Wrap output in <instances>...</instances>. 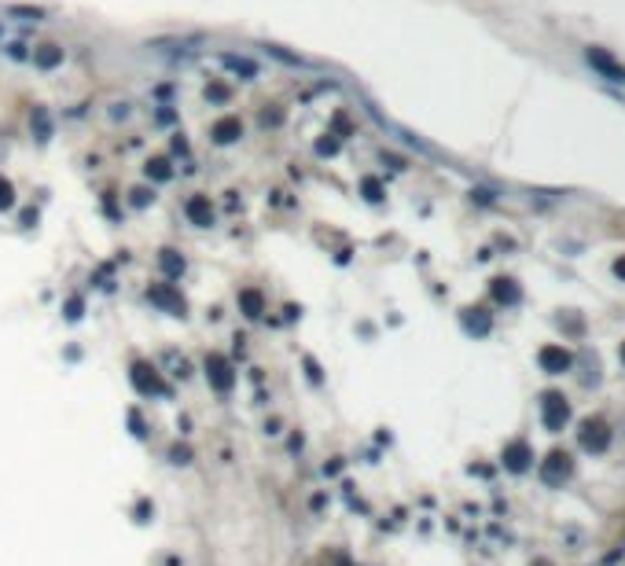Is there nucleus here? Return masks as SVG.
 <instances>
[{
    "instance_id": "obj_36",
    "label": "nucleus",
    "mask_w": 625,
    "mask_h": 566,
    "mask_svg": "<svg viewBox=\"0 0 625 566\" xmlns=\"http://www.w3.org/2000/svg\"><path fill=\"white\" fill-rule=\"evenodd\" d=\"M533 566H552V563H544V559H537V563H533Z\"/></svg>"
},
{
    "instance_id": "obj_16",
    "label": "nucleus",
    "mask_w": 625,
    "mask_h": 566,
    "mask_svg": "<svg viewBox=\"0 0 625 566\" xmlns=\"http://www.w3.org/2000/svg\"><path fill=\"white\" fill-rule=\"evenodd\" d=\"M464 328L471 331L475 339H482V334H489L493 320H489V313H482V309H467V313H464Z\"/></svg>"
},
{
    "instance_id": "obj_23",
    "label": "nucleus",
    "mask_w": 625,
    "mask_h": 566,
    "mask_svg": "<svg viewBox=\"0 0 625 566\" xmlns=\"http://www.w3.org/2000/svg\"><path fill=\"white\" fill-rule=\"evenodd\" d=\"M361 188H364V199H368V202H383V195H386L383 184H379L375 177H364V180H361Z\"/></svg>"
},
{
    "instance_id": "obj_15",
    "label": "nucleus",
    "mask_w": 625,
    "mask_h": 566,
    "mask_svg": "<svg viewBox=\"0 0 625 566\" xmlns=\"http://www.w3.org/2000/svg\"><path fill=\"white\" fill-rule=\"evenodd\" d=\"M4 15H8V19H22V22H45L48 11L37 8V4H8Z\"/></svg>"
},
{
    "instance_id": "obj_3",
    "label": "nucleus",
    "mask_w": 625,
    "mask_h": 566,
    "mask_svg": "<svg viewBox=\"0 0 625 566\" xmlns=\"http://www.w3.org/2000/svg\"><path fill=\"white\" fill-rule=\"evenodd\" d=\"M243 133H246V125H243L239 114H221V118L210 125V140H214V144H221V147L239 144Z\"/></svg>"
},
{
    "instance_id": "obj_30",
    "label": "nucleus",
    "mask_w": 625,
    "mask_h": 566,
    "mask_svg": "<svg viewBox=\"0 0 625 566\" xmlns=\"http://www.w3.org/2000/svg\"><path fill=\"white\" fill-rule=\"evenodd\" d=\"M129 114H133V111H129V103H114V107H111V118H114V122H118V118L125 122Z\"/></svg>"
},
{
    "instance_id": "obj_34",
    "label": "nucleus",
    "mask_w": 625,
    "mask_h": 566,
    "mask_svg": "<svg viewBox=\"0 0 625 566\" xmlns=\"http://www.w3.org/2000/svg\"><path fill=\"white\" fill-rule=\"evenodd\" d=\"M155 96H159V99H169V96H173V85H159V88H155Z\"/></svg>"
},
{
    "instance_id": "obj_19",
    "label": "nucleus",
    "mask_w": 625,
    "mask_h": 566,
    "mask_svg": "<svg viewBox=\"0 0 625 566\" xmlns=\"http://www.w3.org/2000/svg\"><path fill=\"white\" fill-rule=\"evenodd\" d=\"M354 129H357V125H354V118H349L346 111H335V114H331V129H328V133H335L338 140L354 136Z\"/></svg>"
},
{
    "instance_id": "obj_6",
    "label": "nucleus",
    "mask_w": 625,
    "mask_h": 566,
    "mask_svg": "<svg viewBox=\"0 0 625 566\" xmlns=\"http://www.w3.org/2000/svg\"><path fill=\"white\" fill-rule=\"evenodd\" d=\"M585 59L592 63V70L596 74H603L607 81H615V85H625V67L615 59V56H607L603 48H585Z\"/></svg>"
},
{
    "instance_id": "obj_18",
    "label": "nucleus",
    "mask_w": 625,
    "mask_h": 566,
    "mask_svg": "<svg viewBox=\"0 0 625 566\" xmlns=\"http://www.w3.org/2000/svg\"><path fill=\"white\" fill-rule=\"evenodd\" d=\"M0 56L11 63H30V45L26 41H0Z\"/></svg>"
},
{
    "instance_id": "obj_37",
    "label": "nucleus",
    "mask_w": 625,
    "mask_h": 566,
    "mask_svg": "<svg viewBox=\"0 0 625 566\" xmlns=\"http://www.w3.org/2000/svg\"><path fill=\"white\" fill-rule=\"evenodd\" d=\"M0 41H4V22H0Z\"/></svg>"
},
{
    "instance_id": "obj_5",
    "label": "nucleus",
    "mask_w": 625,
    "mask_h": 566,
    "mask_svg": "<svg viewBox=\"0 0 625 566\" xmlns=\"http://www.w3.org/2000/svg\"><path fill=\"white\" fill-rule=\"evenodd\" d=\"M63 59H67V48L56 45V41H45V45L30 48V63H33V70H41V74L59 70V67H63Z\"/></svg>"
},
{
    "instance_id": "obj_31",
    "label": "nucleus",
    "mask_w": 625,
    "mask_h": 566,
    "mask_svg": "<svg viewBox=\"0 0 625 566\" xmlns=\"http://www.w3.org/2000/svg\"><path fill=\"white\" fill-rule=\"evenodd\" d=\"M148 199H155V191H148V188H136V191H133V202H136V206H148Z\"/></svg>"
},
{
    "instance_id": "obj_12",
    "label": "nucleus",
    "mask_w": 625,
    "mask_h": 566,
    "mask_svg": "<svg viewBox=\"0 0 625 566\" xmlns=\"http://www.w3.org/2000/svg\"><path fill=\"white\" fill-rule=\"evenodd\" d=\"M262 48H265V56H272L276 63H283V67H298V70H312V67H317L312 59L298 56V51H287V48H280V45H262Z\"/></svg>"
},
{
    "instance_id": "obj_7",
    "label": "nucleus",
    "mask_w": 625,
    "mask_h": 566,
    "mask_svg": "<svg viewBox=\"0 0 625 566\" xmlns=\"http://www.w3.org/2000/svg\"><path fill=\"white\" fill-rule=\"evenodd\" d=\"M217 63H221V67H225L232 77H239V81H254V77L262 74V70H258V63H254L251 56H239V51H221Z\"/></svg>"
},
{
    "instance_id": "obj_28",
    "label": "nucleus",
    "mask_w": 625,
    "mask_h": 566,
    "mask_svg": "<svg viewBox=\"0 0 625 566\" xmlns=\"http://www.w3.org/2000/svg\"><path fill=\"white\" fill-rule=\"evenodd\" d=\"M155 122H159V125H173V122H177V111L169 107V103H162V107L155 111Z\"/></svg>"
},
{
    "instance_id": "obj_10",
    "label": "nucleus",
    "mask_w": 625,
    "mask_h": 566,
    "mask_svg": "<svg viewBox=\"0 0 625 566\" xmlns=\"http://www.w3.org/2000/svg\"><path fill=\"white\" fill-rule=\"evenodd\" d=\"M489 298L497 302V305H515L519 298H523V291H519V283H515V280L497 276V280L489 283Z\"/></svg>"
},
{
    "instance_id": "obj_21",
    "label": "nucleus",
    "mask_w": 625,
    "mask_h": 566,
    "mask_svg": "<svg viewBox=\"0 0 625 566\" xmlns=\"http://www.w3.org/2000/svg\"><path fill=\"white\" fill-rule=\"evenodd\" d=\"M338 147H342V140H338L335 133H324V136L317 140V154H320V159H331V154H338Z\"/></svg>"
},
{
    "instance_id": "obj_27",
    "label": "nucleus",
    "mask_w": 625,
    "mask_h": 566,
    "mask_svg": "<svg viewBox=\"0 0 625 566\" xmlns=\"http://www.w3.org/2000/svg\"><path fill=\"white\" fill-rule=\"evenodd\" d=\"M471 199H475L478 206H493V202H497V191H493V188H475Z\"/></svg>"
},
{
    "instance_id": "obj_35",
    "label": "nucleus",
    "mask_w": 625,
    "mask_h": 566,
    "mask_svg": "<svg viewBox=\"0 0 625 566\" xmlns=\"http://www.w3.org/2000/svg\"><path fill=\"white\" fill-rule=\"evenodd\" d=\"M618 357H622V364H625V342H622V350H618Z\"/></svg>"
},
{
    "instance_id": "obj_17",
    "label": "nucleus",
    "mask_w": 625,
    "mask_h": 566,
    "mask_svg": "<svg viewBox=\"0 0 625 566\" xmlns=\"http://www.w3.org/2000/svg\"><path fill=\"white\" fill-rule=\"evenodd\" d=\"M239 305H243L246 316H262L265 298H262V291H258V287H243V291H239Z\"/></svg>"
},
{
    "instance_id": "obj_26",
    "label": "nucleus",
    "mask_w": 625,
    "mask_h": 566,
    "mask_svg": "<svg viewBox=\"0 0 625 566\" xmlns=\"http://www.w3.org/2000/svg\"><path fill=\"white\" fill-rule=\"evenodd\" d=\"M169 151H173V154H184V159H191V144H188V136H184V133H173V140H169Z\"/></svg>"
},
{
    "instance_id": "obj_14",
    "label": "nucleus",
    "mask_w": 625,
    "mask_h": 566,
    "mask_svg": "<svg viewBox=\"0 0 625 566\" xmlns=\"http://www.w3.org/2000/svg\"><path fill=\"white\" fill-rule=\"evenodd\" d=\"M203 99L210 103V107H225V103H232V85L221 81V77H210V81L203 85Z\"/></svg>"
},
{
    "instance_id": "obj_4",
    "label": "nucleus",
    "mask_w": 625,
    "mask_h": 566,
    "mask_svg": "<svg viewBox=\"0 0 625 566\" xmlns=\"http://www.w3.org/2000/svg\"><path fill=\"white\" fill-rule=\"evenodd\" d=\"M570 474H574V460H570V453H548L541 463V478L544 485H563Z\"/></svg>"
},
{
    "instance_id": "obj_29",
    "label": "nucleus",
    "mask_w": 625,
    "mask_h": 566,
    "mask_svg": "<svg viewBox=\"0 0 625 566\" xmlns=\"http://www.w3.org/2000/svg\"><path fill=\"white\" fill-rule=\"evenodd\" d=\"M379 159H383V162H390L394 170H405V165H409L405 159H401V154H390V151H379Z\"/></svg>"
},
{
    "instance_id": "obj_24",
    "label": "nucleus",
    "mask_w": 625,
    "mask_h": 566,
    "mask_svg": "<svg viewBox=\"0 0 625 566\" xmlns=\"http://www.w3.org/2000/svg\"><path fill=\"white\" fill-rule=\"evenodd\" d=\"M258 125H262V129H280V125H283V111H280V107L262 111V114H258Z\"/></svg>"
},
{
    "instance_id": "obj_13",
    "label": "nucleus",
    "mask_w": 625,
    "mask_h": 566,
    "mask_svg": "<svg viewBox=\"0 0 625 566\" xmlns=\"http://www.w3.org/2000/svg\"><path fill=\"white\" fill-rule=\"evenodd\" d=\"M530 456H533V453H530V445H526V442H512V445L504 448V467L523 474V471L530 467Z\"/></svg>"
},
{
    "instance_id": "obj_20",
    "label": "nucleus",
    "mask_w": 625,
    "mask_h": 566,
    "mask_svg": "<svg viewBox=\"0 0 625 566\" xmlns=\"http://www.w3.org/2000/svg\"><path fill=\"white\" fill-rule=\"evenodd\" d=\"M144 173L151 180H173V165H169V159H148Z\"/></svg>"
},
{
    "instance_id": "obj_32",
    "label": "nucleus",
    "mask_w": 625,
    "mask_h": 566,
    "mask_svg": "<svg viewBox=\"0 0 625 566\" xmlns=\"http://www.w3.org/2000/svg\"><path fill=\"white\" fill-rule=\"evenodd\" d=\"M610 273H615V276L625 283V254H618V257H615V265H610Z\"/></svg>"
},
{
    "instance_id": "obj_22",
    "label": "nucleus",
    "mask_w": 625,
    "mask_h": 566,
    "mask_svg": "<svg viewBox=\"0 0 625 566\" xmlns=\"http://www.w3.org/2000/svg\"><path fill=\"white\" fill-rule=\"evenodd\" d=\"M159 261H162V268H166L169 276H180V273H184V257H177V250H162Z\"/></svg>"
},
{
    "instance_id": "obj_33",
    "label": "nucleus",
    "mask_w": 625,
    "mask_h": 566,
    "mask_svg": "<svg viewBox=\"0 0 625 566\" xmlns=\"http://www.w3.org/2000/svg\"><path fill=\"white\" fill-rule=\"evenodd\" d=\"M67 309H70L67 316H70V320H77V316H81V298H70V305H67Z\"/></svg>"
},
{
    "instance_id": "obj_9",
    "label": "nucleus",
    "mask_w": 625,
    "mask_h": 566,
    "mask_svg": "<svg viewBox=\"0 0 625 566\" xmlns=\"http://www.w3.org/2000/svg\"><path fill=\"white\" fill-rule=\"evenodd\" d=\"M537 360H541L544 371H552V375H563V371L574 368V353L563 350V346H544V350L537 353Z\"/></svg>"
},
{
    "instance_id": "obj_8",
    "label": "nucleus",
    "mask_w": 625,
    "mask_h": 566,
    "mask_svg": "<svg viewBox=\"0 0 625 566\" xmlns=\"http://www.w3.org/2000/svg\"><path fill=\"white\" fill-rule=\"evenodd\" d=\"M184 217L191 225L199 228H210L214 225V206H210V195H203V191H195V195L184 199Z\"/></svg>"
},
{
    "instance_id": "obj_2",
    "label": "nucleus",
    "mask_w": 625,
    "mask_h": 566,
    "mask_svg": "<svg viewBox=\"0 0 625 566\" xmlns=\"http://www.w3.org/2000/svg\"><path fill=\"white\" fill-rule=\"evenodd\" d=\"M541 419H544V427H548V430H563L570 423V401L559 390L544 394L541 397Z\"/></svg>"
},
{
    "instance_id": "obj_11",
    "label": "nucleus",
    "mask_w": 625,
    "mask_h": 566,
    "mask_svg": "<svg viewBox=\"0 0 625 566\" xmlns=\"http://www.w3.org/2000/svg\"><path fill=\"white\" fill-rule=\"evenodd\" d=\"M30 129H33V136L41 140V144H48V140L56 136V122H52V114H48L45 103H37V107L30 111Z\"/></svg>"
},
{
    "instance_id": "obj_1",
    "label": "nucleus",
    "mask_w": 625,
    "mask_h": 566,
    "mask_svg": "<svg viewBox=\"0 0 625 566\" xmlns=\"http://www.w3.org/2000/svg\"><path fill=\"white\" fill-rule=\"evenodd\" d=\"M610 442H615V434H610V423H607L603 416H589V419L578 423V445H581L589 456L607 453Z\"/></svg>"
},
{
    "instance_id": "obj_25",
    "label": "nucleus",
    "mask_w": 625,
    "mask_h": 566,
    "mask_svg": "<svg viewBox=\"0 0 625 566\" xmlns=\"http://www.w3.org/2000/svg\"><path fill=\"white\" fill-rule=\"evenodd\" d=\"M15 206V188H11V180L0 177V210H11Z\"/></svg>"
}]
</instances>
